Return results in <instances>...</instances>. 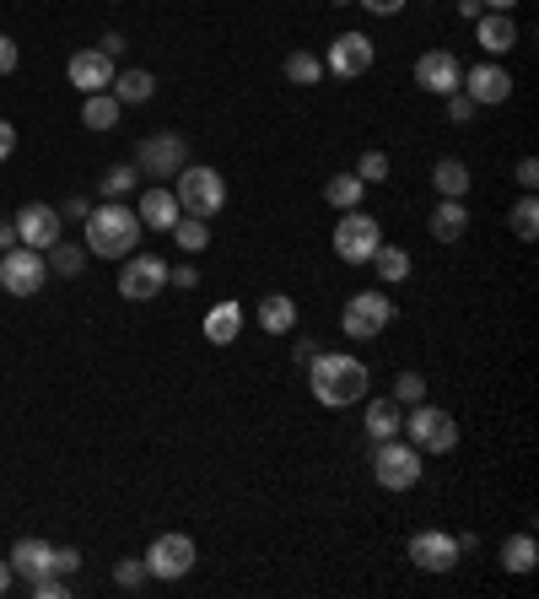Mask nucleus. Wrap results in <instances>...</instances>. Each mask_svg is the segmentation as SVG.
Masks as SVG:
<instances>
[{
  "instance_id": "obj_1",
  "label": "nucleus",
  "mask_w": 539,
  "mask_h": 599,
  "mask_svg": "<svg viewBox=\"0 0 539 599\" xmlns=\"http://www.w3.org/2000/svg\"><path fill=\"white\" fill-rule=\"evenodd\" d=\"M308 384H313V400L329 405V411H346V405H362L367 400V362L346 357V351H318L308 362Z\"/></svg>"
},
{
  "instance_id": "obj_2",
  "label": "nucleus",
  "mask_w": 539,
  "mask_h": 599,
  "mask_svg": "<svg viewBox=\"0 0 539 599\" xmlns=\"http://www.w3.org/2000/svg\"><path fill=\"white\" fill-rule=\"evenodd\" d=\"M82 227H87V249L98 260H125V254H135V244H140V216H135L125 200L92 205V216Z\"/></svg>"
},
{
  "instance_id": "obj_3",
  "label": "nucleus",
  "mask_w": 539,
  "mask_h": 599,
  "mask_svg": "<svg viewBox=\"0 0 539 599\" xmlns=\"http://www.w3.org/2000/svg\"><path fill=\"white\" fill-rule=\"evenodd\" d=\"M173 178H178L173 195H178V211H184V216H205V222H211V216L227 205V178H222L216 167H189V162H184Z\"/></svg>"
},
{
  "instance_id": "obj_4",
  "label": "nucleus",
  "mask_w": 539,
  "mask_h": 599,
  "mask_svg": "<svg viewBox=\"0 0 539 599\" xmlns=\"http://www.w3.org/2000/svg\"><path fill=\"white\" fill-rule=\"evenodd\" d=\"M400 433L410 438V449H421V453H453L459 449V422H453L442 405H426V400L404 416Z\"/></svg>"
},
{
  "instance_id": "obj_5",
  "label": "nucleus",
  "mask_w": 539,
  "mask_h": 599,
  "mask_svg": "<svg viewBox=\"0 0 539 599\" xmlns=\"http://www.w3.org/2000/svg\"><path fill=\"white\" fill-rule=\"evenodd\" d=\"M378 244H384L378 216H367L362 205H356V211H346V216L335 222V254H340L346 265H367V260L378 254Z\"/></svg>"
},
{
  "instance_id": "obj_6",
  "label": "nucleus",
  "mask_w": 539,
  "mask_h": 599,
  "mask_svg": "<svg viewBox=\"0 0 539 599\" xmlns=\"http://www.w3.org/2000/svg\"><path fill=\"white\" fill-rule=\"evenodd\" d=\"M373 475H378L384 491H410V486H421V449H410L400 438H384V444L373 449Z\"/></svg>"
},
{
  "instance_id": "obj_7",
  "label": "nucleus",
  "mask_w": 539,
  "mask_h": 599,
  "mask_svg": "<svg viewBox=\"0 0 539 599\" xmlns=\"http://www.w3.org/2000/svg\"><path fill=\"white\" fill-rule=\"evenodd\" d=\"M43 282H49V265H43L38 249L22 244V249H5V254H0V287H5L11 298H38Z\"/></svg>"
},
{
  "instance_id": "obj_8",
  "label": "nucleus",
  "mask_w": 539,
  "mask_h": 599,
  "mask_svg": "<svg viewBox=\"0 0 539 599\" xmlns=\"http://www.w3.org/2000/svg\"><path fill=\"white\" fill-rule=\"evenodd\" d=\"M394 302L384 298V292H356V298L346 302V313H340V329L351 335V340H373V335H384L389 324H394Z\"/></svg>"
},
{
  "instance_id": "obj_9",
  "label": "nucleus",
  "mask_w": 539,
  "mask_h": 599,
  "mask_svg": "<svg viewBox=\"0 0 539 599\" xmlns=\"http://www.w3.org/2000/svg\"><path fill=\"white\" fill-rule=\"evenodd\" d=\"M162 287H167V265L156 254H125V265H120V298L151 302V298H162Z\"/></svg>"
},
{
  "instance_id": "obj_10",
  "label": "nucleus",
  "mask_w": 539,
  "mask_h": 599,
  "mask_svg": "<svg viewBox=\"0 0 539 599\" xmlns=\"http://www.w3.org/2000/svg\"><path fill=\"white\" fill-rule=\"evenodd\" d=\"M373 38L367 33H340L335 43H329V54H324V76H340V82H356V76H367L373 71Z\"/></svg>"
},
{
  "instance_id": "obj_11",
  "label": "nucleus",
  "mask_w": 539,
  "mask_h": 599,
  "mask_svg": "<svg viewBox=\"0 0 539 599\" xmlns=\"http://www.w3.org/2000/svg\"><path fill=\"white\" fill-rule=\"evenodd\" d=\"M459 92H464L475 109H497V103H507V98H513V76H507V65L480 60V65H469V71H464Z\"/></svg>"
},
{
  "instance_id": "obj_12",
  "label": "nucleus",
  "mask_w": 539,
  "mask_h": 599,
  "mask_svg": "<svg viewBox=\"0 0 539 599\" xmlns=\"http://www.w3.org/2000/svg\"><path fill=\"white\" fill-rule=\"evenodd\" d=\"M11 222H16V244H27V249H38V254H43V249H54V244L65 238V216H60L54 205H43V200L22 205Z\"/></svg>"
},
{
  "instance_id": "obj_13",
  "label": "nucleus",
  "mask_w": 539,
  "mask_h": 599,
  "mask_svg": "<svg viewBox=\"0 0 539 599\" xmlns=\"http://www.w3.org/2000/svg\"><path fill=\"white\" fill-rule=\"evenodd\" d=\"M189 567H195V540L189 535H156L151 540V551H146V573L151 578L178 584V578H189Z\"/></svg>"
},
{
  "instance_id": "obj_14",
  "label": "nucleus",
  "mask_w": 539,
  "mask_h": 599,
  "mask_svg": "<svg viewBox=\"0 0 539 599\" xmlns=\"http://www.w3.org/2000/svg\"><path fill=\"white\" fill-rule=\"evenodd\" d=\"M459 82H464V65H459L453 49H426V54L415 60V87H421V92H431V98H453Z\"/></svg>"
},
{
  "instance_id": "obj_15",
  "label": "nucleus",
  "mask_w": 539,
  "mask_h": 599,
  "mask_svg": "<svg viewBox=\"0 0 539 599\" xmlns=\"http://www.w3.org/2000/svg\"><path fill=\"white\" fill-rule=\"evenodd\" d=\"M459 557H464V546H459L453 535H442V529H421V535H410V562H415L421 573H453Z\"/></svg>"
},
{
  "instance_id": "obj_16",
  "label": "nucleus",
  "mask_w": 539,
  "mask_h": 599,
  "mask_svg": "<svg viewBox=\"0 0 539 599\" xmlns=\"http://www.w3.org/2000/svg\"><path fill=\"white\" fill-rule=\"evenodd\" d=\"M184 162H189L184 136H151V141H140V151H135V173H156V178L178 173Z\"/></svg>"
},
{
  "instance_id": "obj_17",
  "label": "nucleus",
  "mask_w": 539,
  "mask_h": 599,
  "mask_svg": "<svg viewBox=\"0 0 539 599\" xmlns=\"http://www.w3.org/2000/svg\"><path fill=\"white\" fill-rule=\"evenodd\" d=\"M65 76H71V87H82V92H109V87H114V54L82 49V54H71Z\"/></svg>"
},
{
  "instance_id": "obj_18",
  "label": "nucleus",
  "mask_w": 539,
  "mask_h": 599,
  "mask_svg": "<svg viewBox=\"0 0 539 599\" xmlns=\"http://www.w3.org/2000/svg\"><path fill=\"white\" fill-rule=\"evenodd\" d=\"M475 43H480L486 54H513V43H518L513 11H480V16H475Z\"/></svg>"
},
{
  "instance_id": "obj_19",
  "label": "nucleus",
  "mask_w": 539,
  "mask_h": 599,
  "mask_svg": "<svg viewBox=\"0 0 539 599\" xmlns=\"http://www.w3.org/2000/svg\"><path fill=\"white\" fill-rule=\"evenodd\" d=\"M5 562H11V578H27V584H33V578L54 573V546H49V540H38V535H27V540H16V546H11V557H5Z\"/></svg>"
},
{
  "instance_id": "obj_20",
  "label": "nucleus",
  "mask_w": 539,
  "mask_h": 599,
  "mask_svg": "<svg viewBox=\"0 0 539 599\" xmlns=\"http://www.w3.org/2000/svg\"><path fill=\"white\" fill-rule=\"evenodd\" d=\"M135 216H140V227H156V233H167L184 211H178V195L173 189H162V184H151L146 195H140V205H135Z\"/></svg>"
},
{
  "instance_id": "obj_21",
  "label": "nucleus",
  "mask_w": 539,
  "mask_h": 599,
  "mask_svg": "<svg viewBox=\"0 0 539 599\" xmlns=\"http://www.w3.org/2000/svg\"><path fill=\"white\" fill-rule=\"evenodd\" d=\"M238 335H243V302H216L205 313V340L211 346H233Z\"/></svg>"
},
{
  "instance_id": "obj_22",
  "label": "nucleus",
  "mask_w": 539,
  "mask_h": 599,
  "mask_svg": "<svg viewBox=\"0 0 539 599\" xmlns=\"http://www.w3.org/2000/svg\"><path fill=\"white\" fill-rule=\"evenodd\" d=\"M109 92L120 98V109L151 103V98H156V76H151V71H114V87H109Z\"/></svg>"
},
{
  "instance_id": "obj_23",
  "label": "nucleus",
  "mask_w": 539,
  "mask_h": 599,
  "mask_svg": "<svg viewBox=\"0 0 539 599\" xmlns=\"http://www.w3.org/2000/svg\"><path fill=\"white\" fill-rule=\"evenodd\" d=\"M469 233V211H464V200H442L437 211H431V238L437 244H459Z\"/></svg>"
},
{
  "instance_id": "obj_24",
  "label": "nucleus",
  "mask_w": 539,
  "mask_h": 599,
  "mask_svg": "<svg viewBox=\"0 0 539 599\" xmlns=\"http://www.w3.org/2000/svg\"><path fill=\"white\" fill-rule=\"evenodd\" d=\"M431 184H437L442 200H464V195H469V167H464V157H442V162L431 167Z\"/></svg>"
},
{
  "instance_id": "obj_25",
  "label": "nucleus",
  "mask_w": 539,
  "mask_h": 599,
  "mask_svg": "<svg viewBox=\"0 0 539 599\" xmlns=\"http://www.w3.org/2000/svg\"><path fill=\"white\" fill-rule=\"evenodd\" d=\"M291 324H297V302L286 298V292L260 298V329L265 335H291Z\"/></svg>"
},
{
  "instance_id": "obj_26",
  "label": "nucleus",
  "mask_w": 539,
  "mask_h": 599,
  "mask_svg": "<svg viewBox=\"0 0 539 599\" xmlns=\"http://www.w3.org/2000/svg\"><path fill=\"white\" fill-rule=\"evenodd\" d=\"M400 422H404V411H400V400H394V395L367 405V433H373V444H384V438H400Z\"/></svg>"
},
{
  "instance_id": "obj_27",
  "label": "nucleus",
  "mask_w": 539,
  "mask_h": 599,
  "mask_svg": "<svg viewBox=\"0 0 539 599\" xmlns=\"http://www.w3.org/2000/svg\"><path fill=\"white\" fill-rule=\"evenodd\" d=\"M535 562H539L535 535H507V540H502V567H507L513 578H524V573H535Z\"/></svg>"
},
{
  "instance_id": "obj_28",
  "label": "nucleus",
  "mask_w": 539,
  "mask_h": 599,
  "mask_svg": "<svg viewBox=\"0 0 539 599\" xmlns=\"http://www.w3.org/2000/svg\"><path fill=\"white\" fill-rule=\"evenodd\" d=\"M82 125H87V130H114V125H120V98H114V92H87Z\"/></svg>"
},
{
  "instance_id": "obj_29",
  "label": "nucleus",
  "mask_w": 539,
  "mask_h": 599,
  "mask_svg": "<svg viewBox=\"0 0 539 599\" xmlns=\"http://www.w3.org/2000/svg\"><path fill=\"white\" fill-rule=\"evenodd\" d=\"M362 195H367V184H362L356 173H335V178L324 184V200H329L335 211H356V205H362Z\"/></svg>"
},
{
  "instance_id": "obj_30",
  "label": "nucleus",
  "mask_w": 539,
  "mask_h": 599,
  "mask_svg": "<svg viewBox=\"0 0 539 599\" xmlns=\"http://www.w3.org/2000/svg\"><path fill=\"white\" fill-rule=\"evenodd\" d=\"M167 233H173V244H178L184 254H200V249H211V222H205V216H178Z\"/></svg>"
},
{
  "instance_id": "obj_31",
  "label": "nucleus",
  "mask_w": 539,
  "mask_h": 599,
  "mask_svg": "<svg viewBox=\"0 0 539 599\" xmlns=\"http://www.w3.org/2000/svg\"><path fill=\"white\" fill-rule=\"evenodd\" d=\"M367 265H378V282H389V287L410 282V254H404L400 244H378V254Z\"/></svg>"
},
{
  "instance_id": "obj_32",
  "label": "nucleus",
  "mask_w": 539,
  "mask_h": 599,
  "mask_svg": "<svg viewBox=\"0 0 539 599\" xmlns=\"http://www.w3.org/2000/svg\"><path fill=\"white\" fill-rule=\"evenodd\" d=\"M286 82H297V87H318L324 82V60L318 54H286Z\"/></svg>"
},
{
  "instance_id": "obj_33",
  "label": "nucleus",
  "mask_w": 539,
  "mask_h": 599,
  "mask_svg": "<svg viewBox=\"0 0 539 599\" xmlns=\"http://www.w3.org/2000/svg\"><path fill=\"white\" fill-rule=\"evenodd\" d=\"M43 254H49L43 265H49L54 276H82V265H87V254H82L76 244H65V238H60L54 249H43Z\"/></svg>"
},
{
  "instance_id": "obj_34",
  "label": "nucleus",
  "mask_w": 539,
  "mask_h": 599,
  "mask_svg": "<svg viewBox=\"0 0 539 599\" xmlns=\"http://www.w3.org/2000/svg\"><path fill=\"white\" fill-rule=\"evenodd\" d=\"M507 216H513V233H518L524 244H535V238H539V200H535V189H529V195H524Z\"/></svg>"
},
{
  "instance_id": "obj_35",
  "label": "nucleus",
  "mask_w": 539,
  "mask_h": 599,
  "mask_svg": "<svg viewBox=\"0 0 539 599\" xmlns=\"http://www.w3.org/2000/svg\"><path fill=\"white\" fill-rule=\"evenodd\" d=\"M356 178H362V184H384V178H389V157H384V151H362V157H356Z\"/></svg>"
},
{
  "instance_id": "obj_36",
  "label": "nucleus",
  "mask_w": 539,
  "mask_h": 599,
  "mask_svg": "<svg viewBox=\"0 0 539 599\" xmlns=\"http://www.w3.org/2000/svg\"><path fill=\"white\" fill-rule=\"evenodd\" d=\"M135 189V167H109L103 173V200H125Z\"/></svg>"
},
{
  "instance_id": "obj_37",
  "label": "nucleus",
  "mask_w": 539,
  "mask_h": 599,
  "mask_svg": "<svg viewBox=\"0 0 539 599\" xmlns=\"http://www.w3.org/2000/svg\"><path fill=\"white\" fill-rule=\"evenodd\" d=\"M394 400H400V405H421V400H426V378H421V373H400V378H394Z\"/></svg>"
},
{
  "instance_id": "obj_38",
  "label": "nucleus",
  "mask_w": 539,
  "mask_h": 599,
  "mask_svg": "<svg viewBox=\"0 0 539 599\" xmlns=\"http://www.w3.org/2000/svg\"><path fill=\"white\" fill-rule=\"evenodd\" d=\"M114 578H120V589H140L151 573H146V557H125L120 567H114Z\"/></svg>"
},
{
  "instance_id": "obj_39",
  "label": "nucleus",
  "mask_w": 539,
  "mask_h": 599,
  "mask_svg": "<svg viewBox=\"0 0 539 599\" xmlns=\"http://www.w3.org/2000/svg\"><path fill=\"white\" fill-rule=\"evenodd\" d=\"M27 589H33V595H38V599H65V595H71V589H65V578H60V573H43V578H33V584H27Z\"/></svg>"
},
{
  "instance_id": "obj_40",
  "label": "nucleus",
  "mask_w": 539,
  "mask_h": 599,
  "mask_svg": "<svg viewBox=\"0 0 539 599\" xmlns=\"http://www.w3.org/2000/svg\"><path fill=\"white\" fill-rule=\"evenodd\" d=\"M54 573H60V578L82 573V551H76V546H54Z\"/></svg>"
},
{
  "instance_id": "obj_41",
  "label": "nucleus",
  "mask_w": 539,
  "mask_h": 599,
  "mask_svg": "<svg viewBox=\"0 0 539 599\" xmlns=\"http://www.w3.org/2000/svg\"><path fill=\"white\" fill-rule=\"evenodd\" d=\"M513 178H518L524 189H535V184H539V162H535V157H518V167H513Z\"/></svg>"
},
{
  "instance_id": "obj_42",
  "label": "nucleus",
  "mask_w": 539,
  "mask_h": 599,
  "mask_svg": "<svg viewBox=\"0 0 539 599\" xmlns=\"http://www.w3.org/2000/svg\"><path fill=\"white\" fill-rule=\"evenodd\" d=\"M469 114H475V103H469L464 92H453V98H448V120H459V125H464Z\"/></svg>"
},
{
  "instance_id": "obj_43",
  "label": "nucleus",
  "mask_w": 539,
  "mask_h": 599,
  "mask_svg": "<svg viewBox=\"0 0 539 599\" xmlns=\"http://www.w3.org/2000/svg\"><path fill=\"white\" fill-rule=\"evenodd\" d=\"M16 60H22V54H16V43L0 33V76H11V71H16Z\"/></svg>"
},
{
  "instance_id": "obj_44",
  "label": "nucleus",
  "mask_w": 539,
  "mask_h": 599,
  "mask_svg": "<svg viewBox=\"0 0 539 599\" xmlns=\"http://www.w3.org/2000/svg\"><path fill=\"white\" fill-rule=\"evenodd\" d=\"M356 5H367L373 16H400L404 11V0H356Z\"/></svg>"
},
{
  "instance_id": "obj_45",
  "label": "nucleus",
  "mask_w": 539,
  "mask_h": 599,
  "mask_svg": "<svg viewBox=\"0 0 539 599\" xmlns=\"http://www.w3.org/2000/svg\"><path fill=\"white\" fill-rule=\"evenodd\" d=\"M11 151H16V125H11V120H0V162H5Z\"/></svg>"
},
{
  "instance_id": "obj_46",
  "label": "nucleus",
  "mask_w": 539,
  "mask_h": 599,
  "mask_svg": "<svg viewBox=\"0 0 539 599\" xmlns=\"http://www.w3.org/2000/svg\"><path fill=\"white\" fill-rule=\"evenodd\" d=\"M167 282H173V287H195L200 271H195V265H178V271H167Z\"/></svg>"
},
{
  "instance_id": "obj_47",
  "label": "nucleus",
  "mask_w": 539,
  "mask_h": 599,
  "mask_svg": "<svg viewBox=\"0 0 539 599\" xmlns=\"http://www.w3.org/2000/svg\"><path fill=\"white\" fill-rule=\"evenodd\" d=\"M60 216H76V222H87V216H92V205H87V200H71Z\"/></svg>"
},
{
  "instance_id": "obj_48",
  "label": "nucleus",
  "mask_w": 539,
  "mask_h": 599,
  "mask_svg": "<svg viewBox=\"0 0 539 599\" xmlns=\"http://www.w3.org/2000/svg\"><path fill=\"white\" fill-rule=\"evenodd\" d=\"M16 249V222H0V254Z\"/></svg>"
},
{
  "instance_id": "obj_49",
  "label": "nucleus",
  "mask_w": 539,
  "mask_h": 599,
  "mask_svg": "<svg viewBox=\"0 0 539 599\" xmlns=\"http://www.w3.org/2000/svg\"><path fill=\"white\" fill-rule=\"evenodd\" d=\"M480 11H486V5H480V0H459V16H464V22H475V16H480Z\"/></svg>"
},
{
  "instance_id": "obj_50",
  "label": "nucleus",
  "mask_w": 539,
  "mask_h": 599,
  "mask_svg": "<svg viewBox=\"0 0 539 599\" xmlns=\"http://www.w3.org/2000/svg\"><path fill=\"white\" fill-rule=\"evenodd\" d=\"M5 589H11V562L0 557V595H5Z\"/></svg>"
},
{
  "instance_id": "obj_51",
  "label": "nucleus",
  "mask_w": 539,
  "mask_h": 599,
  "mask_svg": "<svg viewBox=\"0 0 539 599\" xmlns=\"http://www.w3.org/2000/svg\"><path fill=\"white\" fill-rule=\"evenodd\" d=\"M480 5H486V11H513L518 0H480Z\"/></svg>"
}]
</instances>
